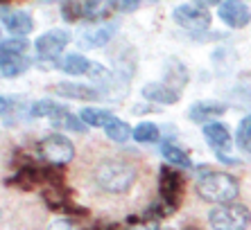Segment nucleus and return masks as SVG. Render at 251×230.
<instances>
[{
    "label": "nucleus",
    "instance_id": "obj_7",
    "mask_svg": "<svg viewBox=\"0 0 251 230\" xmlns=\"http://www.w3.org/2000/svg\"><path fill=\"white\" fill-rule=\"evenodd\" d=\"M68 41H70V34L66 29H50V32L41 34L34 41V50L41 59H54L64 52Z\"/></svg>",
    "mask_w": 251,
    "mask_h": 230
},
{
    "label": "nucleus",
    "instance_id": "obj_4",
    "mask_svg": "<svg viewBox=\"0 0 251 230\" xmlns=\"http://www.w3.org/2000/svg\"><path fill=\"white\" fill-rule=\"evenodd\" d=\"M208 224L213 230H247L251 224V212L242 203H224L208 212Z\"/></svg>",
    "mask_w": 251,
    "mask_h": 230
},
{
    "label": "nucleus",
    "instance_id": "obj_16",
    "mask_svg": "<svg viewBox=\"0 0 251 230\" xmlns=\"http://www.w3.org/2000/svg\"><path fill=\"white\" fill-rule=\"evenodd\" d=\"M50 122H52V127L57 129H68V131H75V133H84L86 131V124L82 122V117H77V115L68 113V111H59L57 115H52L50 117Z\"/></svg>",
    "mask_w": 251,
    "mask_h": 230
},
{
    "label": "nucleus",
    "instance_id": "obj_25",
    "mask_svg": "<svg viewBox=\"0 0 251 230\" xmlns=\"http://www.w3.org/2000/svg\"><path fill=\"white\" fill-rule=\"evenodd\" d=\"M125 230H158V219L147 212L138 219H131Z\"/></svg>",
    "mask_w": 251,
    "mask_h": 230
},
{
    "label": "nucleus",
    "instance_id": "obj_14",
    "mask_svg": "<svg viewBox=\"0 0 251 230\" xmlns=\"http://www.w3.org/2000/svg\"><path fill=\"white\" fill-rule=\"evenodd\" d=\"M2 25H5L14 36H21V39L34 29V21H32V16H29L27 12H21V9H16V12H7L5 16H2Z\"/></svg>",
    "mask_w": 251,
    "mask_h": 230
},
{
    "label": "nucleus",
    "instance_id": "obj_17",
    "mask_svg": "<svg viewBox=\"0 0 251 230\" xmlns=\"http://www.w3.org/2000/svg\"><path fill=\"white\" fill-rule=\"evenodd\" d=\"M29 57H0V72L5 77H18L29 68Z\"/></svg>",
    "mask_w": 251,
    "mask_h": 230
},
{
    "label": "nucleus",
    "instance_id": "obj_31",
    "mask_svg": "<svg viewBox=\"0 0 251 230\" xmlns=\"http://www.w3.org/2000/svg\"><path fill=\"white\" fill-rule=\"evenodd\" d=\"M95 230H118V228H116V226H98Z\"/></svg>",
    "mask_w": 251,
    "mask_h": 230
},
{
    "label": "nucleus",
    "instance_id": "obj_20",
    "mask_svg": "<svg viewBox=\"0 0 251 230\" xmlns=\"http://www.w3.org/2000/svg\"><path fill=\"white\" fill-rule=\"evenodd\" d=\"M161 154H163V158L170 162V165H176V167H193V161L188 158V154L183 149H179L176 144H163L161 147Z\"/></svg>",
    "mask_w": 251,
    "mask_h": 230
},
{
    "label": "nucleus",
    "instance_id": "obj_23",
    "mask_svg": "<svg viewBox=\"0 0 251 230\" xmlns=\"http://www.w3.org/2000/svg\"><path fill=\"white\" fill-rule=\"evenodd\" d=\"M61 16H64L66 21H70V23L86 18V5H84V0H66L64 5H61Z\"/></svg>",
    "mask_w": 251,
    "mask_h": 230
},
{
    "label": "nucleus",
    "instance_id": "obj_27",
    "mask_svg": "<svg viewBox=\"0 0 251 230\" xmlns=\"http://www.w3.org/2000/svg\"><path fill=\"white\" fill-rule=\"evenodd\" d=\"M140 0H109V7L116 12H136Z\"/></svg>",
    "mask_w": 251,
    "mask_h": 230
},
{
    "label": "nucleus",
    "instance_id": "obj_6",
    "mask_svg": "<svg viewBox=\"0 0 251 230\" xmlns=\"http://www.w3.org/2000/svg\"><path fill=\"white\" fill-rule=\"evenodd\" d=\"M172 18H175L176 25H181L188 32H204V29L210 27V14L208 9L199 5H179L175 7L172 12Z\"/></svg>",
    "mask_w": 251,
    "mask_h": 230
},
{
    "label": "nucleus",
    "instance_id": "obj_22",
    "mask_svg": "<svg viewBox=\"0 0 251 230\" xmlns=\"http://www.w3.org/2000/svg\"><path fill=\"white\" fill-rule=\"evenodd\" d=\"M79 117H82V122L86 124V127H104L113 115L104 109H84Z\"/></svg>",
    "mask_w": 251,
    "mask_h": 230
},
{
    "label": "nucleus",
    "instance_id": "obj_30",
    "mask_svg": "<svg viewBox=\"0 0 251 230\" xmlns=\"http://www.w3.org/2000/svg\"><path fill=\"white\" fill-rule=\"evenodd\" d=\"M199 7H210V5H215V2H220V0H195Z\"/></svg>",
    "mask_w": 251,
    "mask_h": 230
},
{
    "label": "nucleus",
    "instance_id": "obj_13",
    "mask_svg": "<svg viewBox=\"0 0 251 230\" xmlns=\"http://www.w3.org/2000/svg\"><path fill=\"white\" fill-rule=\"evenodd\" d=\"M52 91L61 97H70V99H82V102H88V99H98L100 92L91 86H84V84H73V81H59L54 84Z\"/></svg>",
    "mask_w": 251,
    "mask_h": 230
},
{
    "label": "nucleus",
    "instance_id": "obj_5",
    "mask_svg": "<svg viewBox=\"0 0 251 230\" xmlns=\"http://www.w3.org/2000/svg\"><path fill=\"white\" fill-rule=\"evenodd\" d=\"M39 154L50 165H66V162H70L75 158V144L70 142L66 136H61V133H52V136L41 140Z\"/></svg>",
    "mask_w": 251,
    "mask_h": 230
},
{
    "label": "nucleus",
    "instance_id": "obj_18",
    "mask_svg": "<svg viewBox=\"0 0 251 230\" xmlns=\"http://www.w3.org/2000/svg\"><path fill=\"white\" fill-rule=\"evenodd\" d=\"M29 41L14 36L9 41H0V57H27Z\"/></svg>",
    "mask_w": 251,
    "mask_h": 230
},
{
    "label": "nucleus",
    "instance_id": "obj_26",
    "mask_svg": "<svg viewBox=\"0 0 251 230\" xmlns=\"http://www.w3.org/2000/svg\"><path fill=\"white\" fill-rule=\"evenodd\" d=\"M235 142H238L242 149H247V144L251 142V115H247L245 120L238 124V131H235Z\"/></svg>",
    "mask_w": 251,
    "mask_h": 230
},
{
    "label": "nucleus",
    "instance_id": "obj_29",
    "mask_svg": "<svg viewBox=\"0 0 251 230\" xmlns=\"http://www.w3.org/2000/svg\"><path fill=\"white\" fill-rule=\"evenodd\" d=\"M9 106H12V102H9V99H7V97H0V115L7 113V111H9Z\"/></svg>",
    "mask_w": 251,
    "mask_h": 230
},
{
    "label": "nucleus",
    "instance_id": "obj_8",
    "mask_svg": "<svg viewBox=\"0 0 251 230\" xmlns=\"http://www.w3.org/2000/svg\"><path fill=\"white\" fill-rule=\"evenodd\" d=\"M217 16L222 18V23H226L228 27L242 29L251 23V9L240 2V0H226L217 7Z\"/></svg>",
    "mask_w": 251,
    "mask_h": 230
},
{
    "label": "nucleus",
    "instance_id": "obj_2",
    "mask_svg": "<svg viewBox=\"0 0 251 230\" xmlns=\"http://www.w3.org/2000/svg\"><path fill=\"white\" fill-rule=\"evenodd\" d=\"M240 192L238 181L226 172H206L197 181V194L208 203L224 206V203H233Z\"/></svg>",
    "mask_w": 251,
    "mask_h": 230
},
{
    "label": "nucleus",
    "instance_id": "obj_34",
    "mask_svg": "<svg viewBox=\"0 0 251 230\" xmlns=\"http://www.w3.org/2000/svg\"><path fill=\"white\" fill-rule=\"evenodd\" d=\"M0 12H2V5H0Z\"/></svg>",
    "mask_w": 251,
    "mask_h": 230
},
{
    "label": "nucleus",
    "instance_id": "obj_32",
    "mask_svg": "<svg viewBox=\"0 0 251 230\" xmlns=\"http://www.w3.org/2000/svg\"><path fill=\"white\" fill-rule=\"evenodd\" d=\"M5 2H12V0H0V5H5Z\"/></svg>",
    "mask_w": 251,
    "mask_h": 230
},
{
    "label": "nucleus",
    "instance_id": "obj_28",
    "mask_svg": "<svg viewBox=\"0 0 251 230\" xmlns=\"http://www.w3.org/2000/svg\"><path fill=\"white\" fill-rule=\"evenodd\" d=\"M48 230H77V228L70 221H66V219H59V221H52Z\"/></svg>",
    "mask_w": 251,
    "mask_h": 230
},
{
    "label": "nucleus",
    "instance_id": "obj_3",
    "mask_svg": "<svg viewBox=\"0 0 251 230\" xmlns=\"http://www.w3.org/2000/svg\"><path fill=\"white\" fill-rule=\"evenodd\" d=\"M158 194H161V201L152 210H158V217H168L181 203V194H183L181 174L168 165L161 167V172H158Z\"/></svg>",
    "mask_w": 251,
    "mask_h": 230
},
{
    "label": "nucleus",
    "instance_id": "obj_15",
    "mask_svg": "<svg viewBox=\"0 0 251 230\" xmlns=\"http://www.w3.org/2000/svg\"><path fill=\"white\" fill-rule=\"evenodd\" d=\"M95 61H88L82 54H68L59 61V70H64L66 75H91Z\"/></svg>",
    "mask_w": 251,
    "mask_h": 230
},
{
    "label": "nucleus",
    "instance_id": "obj_24",
    "mask_svg": "<svg viewBox=\"0 0 251 230\" xmlns=\"http://www.w3.org/2000/svg\"><path fill=\"white\" fill-rule=\"evenodd\" d=\"M59 111H64V106H59L57 102H52V99H39V102L32 104L29 115L32 117H52Z\"/></svg>",
    "mask_w": 251,
    "mask_h": 230
},
{
    "label": "nucleus",
    "instance_id": "obj_1",
    "mask_svg": "<svg viewBox=\"0 0 251 230\" xmlns=\"http://www.w3.org/2000/svg\"><path fill=\"white\" fill-rule=\"evenodd\" d=\"M136 181V167L127 161H102L95 167V183L102 187L104 192L111 194H123L127 192Z\"/></svg>",
    "mask_w": 251,
    "mask_h": 230
},
{
    "label": "nucleus",
    "instance_id": "obj_11",
    "mask_svg": "<svg viewBox=\"0 0 251 230\" xmlns=\"http://www.w3.org/2000/svg\"><path fill=\"white\" fill-rule=\"evenodd\" d=\"M116 32H118V23H104V25H98V27L86 29L79 41H82L84 47H102L116 36Z\"/></svg>",
    "mask_w": 251,
    "mask_h": 230
},
{
    "label": "nucleus",
    "instance_id": "obj_33",
    "mask_svg": "<svg viewBox=\"0 0 251 230\" xmlns=\"http://www.w3.org/2000/svg\"><path fill=\"white\" fill-rule=\"evenodd\" d=\"M247 151H249V154H251V142H249V144H247Z\"/></svg>",
    "mask_w": 251,
    "mask_h": 230
},
{
    "label": "nucleus",
    "instance_id": "obj_21",
    "mask_svg": "<svg viewBox=\"0 0 251 230\" xmlns=\"http://www.w3.org/2000/svg\"><path fill=\"white\" fill-rule=\"evenodd\" d=\"M158 136H161V131H158V127L154 122H140L138 127L134 129V133H131V138L136 142H156Z\"/></svg>",
    "mask_w": 251,
    "mask_h": 230
},
{
    "label": "nucleus",
    "instance_id": "obj_19",
    "mask_svg": "<svg viewBox=\"0 0 251 230\" xmlns=\"http://www.w3.org/2000/svg\"><path fill=\"white\" fill-rule=\"evenodd\" d=\"M104 133H106V138H111L113 142H127L129 136L134 131L129 129L127 122L118 120V117H111V120L104 124Z\"/></svg>",
    "mask_w": 251,
    "mask_h": 230
},
{
    "label": "nucleus",
    "instance_id": "obj_35",
    "mask_svg": "<svg viewBox=\"0 0 251 230\" xmlns=\"http://www.w3.org/2000/svg\"><path fill=\"white\" fill-rule=\"evenodd\" d=\"M190 230H197V228H190Z\"/></svg>",
    "mask_w": 251,
    "mask_h": 230
},
{
    "label": "nucleus",
    "instance_id": "obj_10",
    "mask_svg": "<svg viewBox=\"0 0 251 230\" xmlns=\"http://www.w3.org/2000/svg\"><path fill=\"white\" fill-rule=\"evenodd\" d=\"M204 138L206 142L215 149V154H224V151L231 149V133L224 124L220 122H208L204 124Z\"/></svg>",
    "mask_w": 251,
    "mask_h": 230
},
{
    "label": "nucleus",
    "instance_id": "obj_9",
    "mask_svg": "<svg viewBox=\"0 0 251 230\" xmlns=\"http://www.w3.org/2000/svg\"><path fill=\"white\" fill-rule=\"evenodd\" d=\"M143 97L150 99V102H156V104H175L181 97V91L172 88L165 81H152V84H147L143 88Z\"/></svg>",
    "mask_w": 251,
    "mask_h": 230
},
{
    "label": "nucleus",
    "instance_id": "obj_12",
    "mask_svg": "<svg viewBox=\"0 0 251 230\" xmlns=\"http://www.w3.org/2000/svg\"><path fill=\"white\" fill-rule=\"evenodd\" d=\"M224 113H226V106L222 102H195L188 111L190 120L201 122V124H208V122H213L215 117H220Z\"/></svg>",
    "mask_w": 251,
    "mask_h": 230
}]
</instances>
